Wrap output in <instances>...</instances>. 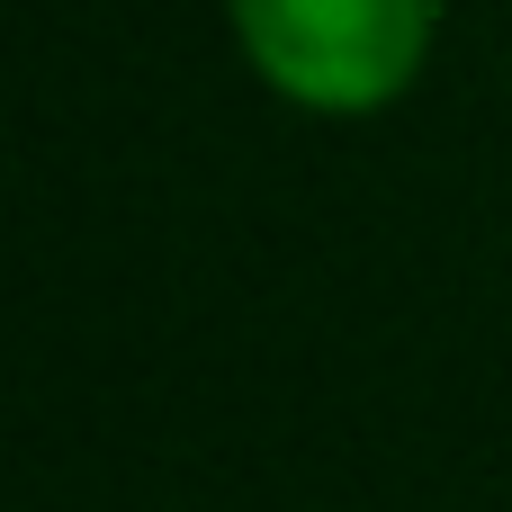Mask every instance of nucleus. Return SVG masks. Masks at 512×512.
Masks as SVG:
<instances>
[{"mask_svg": "<svg viewBox=\"0 0 512 512\" xmlns=\"http://www.w3.org/2000/svg\"><path fill=\"white\" fill-rule=\"evenodd\" d=\"M225 18L252 81L306 117L396 108L441 45V0H225Z\"/></svg>", "mask_w": 512, "mask_h": 512, "instance_id": "f257e3e1", "label": "nucleus"}]
</instances>
